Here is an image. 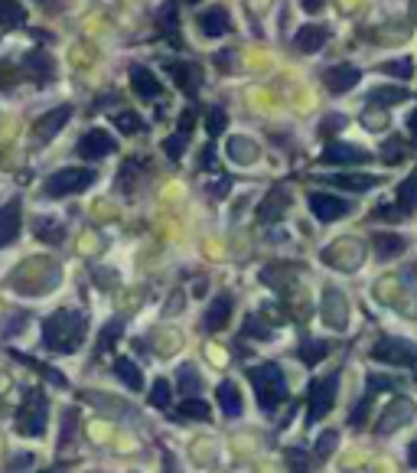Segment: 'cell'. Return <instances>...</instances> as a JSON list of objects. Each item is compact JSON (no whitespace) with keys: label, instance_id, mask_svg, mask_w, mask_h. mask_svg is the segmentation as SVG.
Instances as JSON below:
<instances>
[{"label":"cell","instance_id":"39","mask_svg":"<svg viewBox=\"0 0 417 473\" xmlns=\"http://www.w3.org/2000/svg\"><path fill=\"white\" fill-rule=\"evenodd\" d=\"M381 154L388 157V163H398V157H401V144H391V140H388V144H385V150H381Z\"/></svg>","mask_w":417,"mask_h":473},{"label":"cell","instance_id":"24","mask_svg":"<svg viewBox=\"0 0 417 473\" xmlns=\"http://www.w3.org/2000/svg\"><path fill=\"white\" fill-rule=\"evenodd\" d=\"M26 20V10L20 0H0V26H20Z\"/></svg>","mask_w":417,"mask_h":473},{"label":"cell","instance_id":"14","mask_svg":"<svg viewBox=\"0 0 417 473\" xmlns=\"http://www.w3.org/2000/svg\"><path fill=\"white\" fill-rule=\"evenodd\" d=\"M196 24H199L202 36L216 39V36H225V33H228V14H225V7H208L196 16Z\"/></svg>","mask_w":417,"mask_h":473},{"label":"cell","instance_id":"17","mask_svg":"<svg viewBox=\"0 0 417 473\" xmlns=\"http://www.w3.org/2000/svg\"><path fill=\"white\" fill-rule=\"evenodd\" d=\"M131 85L140 98H157V95L163 92V85L157 82V76L147 66H131Z\"/></svg>","mask_w":417,"mask_h":473},{"label":"cell","instance_id":"44","mask_svg":"<svg viewBox=\"0 0 417 473\" xmlns=\"http://www.w3.org/2000/svg\"><path fill=\"white\" fill-rule=\"evenodd\" d=\"M408 457H411V464H414V467H417V441H414V444H411V450H408Z\"/></svg>","mask_w":417,"mask_h":473},{"label":"cell","instance_id":"29","mask_svg":"<svg viewBox=\"0 0 417 473\" xmlns=\"http://www.w3.org/2000/svg\"><path fill=\"white\" fill-rule=\"evenodd\" d=\"M398 202H401V209H414L417 206V170L398 187Z\"/></svg>","mask_w":417,"mask_h":473},{"label":"cell","instance_id":"10","mask_svg":"<svg viewBox=\"0 0 417 473\" xmlns=\"http://www.w3.org/2000/svg\"><path fill=\"white\" fill-rule=\"evenodd\" d=\"M375 359L391 363V365H411V363H417V349H411L404 340H385L375 346Z\"/></svg>","mask_w":417,"mask_h":473},{"label":"cell","instance_id":"25","mask_svg":"<svg viewBox=\"0 0 417 473\" xmlns=\"http://www.w3.org/2000/svg\"><path fill=\"white\" fill-rule=\"evenodd\" d=\"M375 249H379V255L381 258H388V255H401L404 249H408V241L401 239V235H375Z\"/></svg>","mask_w":417,"mask_h":473},{"label":"cell","instance_id":"2","mask_svg":"<svg viewBox=\"0 0 417 473\" xmlns=\"http://www.w3.org/2000/svg\"><path fill=\"white\" fill-rule=\"evenodd\" d=\"M251 382H255V392H258V405L261 408H278V402L287 395V379L280 373V365L274 363H264L258 369H251Z\"/></svg>","mask_w":417,"mask_h":473},{"label":"cell","instance_id":"19","mask_svg":"<svg viewBox=\"0 0 417 473\" xmlns=\"http://www.w3.org/2000/svg\"><path fill=\"white\" fill-rule=\"evenodd\" d=\"M228 313H232V297L228 294H218L216 301H212V307L206 311V330H222L225 323H228Z\"/></svg>","mask_w":417,"mask_h":473},{"label":"cell","instance_id":"27","mask_svg":"<svg viewBox=\"0 0 417 473\" xmlns=\"http://www.w3.org/2000/svg\"><path fill=\"white\" fill-rule=\"evenodd\" d=\"M404 98H408V92L404 88H391V85L371 88L369 92V105H394V101H404Z\"/></svg>","mask_w":417,"mask_h":473},{"label":"cell","instance_id":"11","mask_svg":"<svg viewBox=\"0 0 417 473\" xmlns=\"http://www.w3.org/2000/svg\"><path fill=\"white\" fill-rule=\"evenodd\" d=\"M23 72L33 78V82H39V85H46V82H53L56 76V63L49 53H39V49H33V53H26L23 59Z\"/></svg>","mask_w":417,"mask_h":473},{"label":"cell","instance_id":"20","mask_svg":"<svg viewBox=\"0 0 417 473\" xmlns=\"http://www.w3.org/2000/svg\"><path fill=\"white\" fill-rule=\"evenodd\" d=\"M218 402H222L228 418H238L241 411H245V402H241V392L235 382H222V385H218Z\"/></svg>","mask_w":417,"mask_h":473},{"label":"cell","instance_id":"15","mask_svg":"<svg viewBox=\"0 0 417 473\" xmlns=\"http://www.w3.org/2000/svg\"><path fill=\"white\" fill-rule=\"evenodd\" d=\"M16 235H20V202H7L0 206V249H7Z\"/></svg>","mask_w":417,"mask_h":473},{"label":"cell","instance_id":"7","mask_svg":"<svg viewBox=\"0 0 417 473\" xmlns=\"http://www.w3.org/2000/svg\"><path fill=\"white\" fill-rule=\"evenodd\" d=\"M115 150H117L115 137H111L108 131H101V128L88 131L85 137L78 140V157H82V160H101V157L115 154Z\"/></svg>","mask_w":417,"mask_h":473},{"label":"cell","instance_id":"13","mask_svg":"<svg viewBox=\"0 0 417 473\" xmlns=\"http://www.w3.org/2000/svg\"><path fill=\"white\" fill-rule=\"evenodd\" d=\"M326 43H329V26H323V24L300 26V30H297V39H294V46L300 49V53H317Z\"/></svg>","mask_w":417,"mask_h":473},{"label":"cell","instance_id":"6","mask_svg":"<svg viewBox=\"0 0 417 473\" xmlns=\"http://www.w3.org/2000/svg\"><path fill=\"white\" fill-rule=\"evenodd\" d=\"M310 209H313V216L320 222H336V219H346L352 212V202L329 193H310Z\"/></svg>","mask_w":417,"mask_h":473},{"label":"cell","instance_id":"5","mask_svg":"<svg viewBox=\"0 0 417 473\" xmlns=\"http://www.w3.org/2000/svg\"><path fill=\"white\" fill-rule=\"evenodd\" d=\"M336 385H339V375H336V373L326 375L323 382L313 385V392H310V408H307L310 421H320L323 415H329L332 402H336Z\"/></svg>","mask_w":417,"mask_h":473},{"label":"cell","instance_id":"26","mask_svg":"<svg viewBox=\"0 0 417 473\" xmlns=\"http://www.w3.org/2000/svg\"><path fill=\"white\" fill-rule=\"evenodd\" d=\"M379 72H381V76H391V78H401V82H408L411 72H414V63H411L408 56H401V59H394V63H381Z\"/></svg>","mask_w":417,"mask_h":473},{"label":"cell","instance_id":"21","mask_svg":"<svg viewBox=\"0 0 417 473\" xmlns=\"http://www.w3.org/2000/svg\"><path fill=\"white\" fill-rule=\"evenodd\" d=\"M115 375H117V379H121L127 388H134V392H140V388H144V375H140V369H137V365H134L127 356H121V359L115 363Z\"/></svg>","mask_w":417,"mask_h":473},{"label":"cell","instance_id":"37","mask_svg":"<svg viewBox=\"0 0 417 473\" xmlns=\"http://www.w3.org/2000/svg\"><path fill=\"white\" fill-rule=\"evenodd\" d=\"M36 235H43V241H59L62 239V232L56 229V225H49V222H36Z\"/></svg>","mask_w":417,"mask_h":473},{"label":"cell","instance_id":"32","mask_svg":"<svg viewBox=\"0 0 417 473\" xmlns=\"http://www.w3.org/2000/svg\"><path fill=\"white\" fill-rule=\"evenodd\" d=\"M186 144H189V134L176 131L170 140H163V150H167V157H170V160H179V154L186 150Z\"/></svg>","mask_w":417,"mask_h":473},{"label":"cell","instance_id":"38","mask_svg":"<svg viewBox=\"0 0 417 473\" xmlns=\"http://www.w3.org/2000/svg\"><path fill=\"white\" fill-rule=\"evenodd\" d=\"M332 444H336V431H326V435L320 437V444H317V447H320V454H329V450H332Z\"/></svg>","mask_w":417,"mask_h":473},{"label":"cell","instance_id":"18","mask_svg":"<svg viewBox=\"0 0 417 473\" xmlns=\"http://www.w3.org/2000/svg\"><path fill=\"white\" fill-rule=\"evenodd\" d=\"M323 317H326V323L329 326H346V320H349V303H346V297L342 294H336V291H326V303H323Z\"/></svg>","mask_w":417,"mask_h":473},{"label":"cell","instance_id":"16","mask_svg":"<svg viewBox=\"0 0 417 473\" xmlns=\"http://www.w3.org/2000/svg\"><path fill=\"white\" fill-rule=\"evenodd\" d=\"M167 69H170V76L176 78V85L183 88L186 95H196V92H199V82H202L199 66H193V63H170Z\"/></svg>","mask_w":417,"mask_h":473},{"label":"cell","instance_id":"22","mask_svg":"<svg viewBox=\"0 0 417 473\" xmlns=\"http://www.w3.org/2000/svg\"><path fill=\"white\" fill-rule=\"evenodd\" d=\"M287 206H290V193H287V189H274V193L268 196V202L261 206L258 216H261L264 222H270V219H278L280 212H287Z\"/></svg>","mask_w":417,"mask_h":473},{"label":"cell","instance_id":"36","mask_svg":"<svg viewBox=\"0 0 417 473\" xmlns=\"http://www.w3.org/2000/svg\"><path fill=\"white\" fill-rule=\"evenodd\" d=\"M150 402H154L157 408H167V405H170V385H167L163 379L154 385V395H150Z\"/></svg>","mask_w":417,"mask_h":473},{"label":"cell","instance_id":"1","mask_svg":"<svg viewBox=\"0 0 417 473\" xmlns=\"http://www.w3.org/2000/svg\"><path fill=\"white\" fill-rule=\"evenodd\" d=\"M85 336V317L75 311H59L46 320L43 326V340H46L49 349L56 353H75L78 343Z\"/></svg>","mask_w":417,"mask_h":473},{"label":"cell","instance_id":"3","mask_svg":"<svg viewBox=\"0 0 417 473\" xmlns=\"http://www.w3.org/2000/svg\"><path fill=\"white\" fill-rule=\"evenodd\" d=\"M95 183V170L92 167H65V170L53 173L46 180V196L59 199V196H75L82 189H88Z\"/></svg>","mask_w":417,"mask_h":473},{"label":"cell","instance_id":"31","mask_svg":"<svg viewBox=\"0 0 417 473\" xmlns=\"http://www.w3.org/2000/svg\"><path fill=\"white\" fill-rule=\"evenodd\" d=\"M179 415H183V418H199V421H206V418H208V405L199 402V398H183V405H179Z\"/></svg>","mask_w":417,"mask_h":473},{"label":"cell","instance_id":"23","mask_svg":"<svg viewBox=\"0 0 417 473\" xmlns=\"http://www.w3.org/2000/svg\"><path fill=\"white\" fill-rule=\"evenodd\" d=\"M411 411H414V408H411V402H404V398L394 405V411L388 408L385 411V421H381V435H388V431H398L401 425H408L404 418H411Z\"/></svg>","mask_w":417,"mask_h":473},{"label":"cell","instance_id":"9","mask_svg":"<svg viewBox=\"0 0 417 473\" xmlns=\"http://www.w3.org/2000/svg\"><path fill=\"white\" fill-rule=\"evenodd\" d=\"M362 78V72L356 69V66H349V63H339V66H332V69H326L323 82L326 88H329L332 95H346L356 88V82Z\"/></svg>","mask_w":417,"mask_h":473},{"label":"cell","instance_id":"40","mask_svg":"<svg viewBox=\"0 0 417 473\" xmlns=\"http://www.w3.org/2000/svg\"><path fill=\"white\" fill-rule=\"evenodd\" d=\"M245 333H255V336H270V330L264 323H258V320H251V323L245 326Z\"/></svg>","mask_w":417,"mask_h":473},{"label":"cell","instance_id":"34","mask_svg":"<svg viewBox=\"0 0 417 473\" xmlns=\"http://www.w3.org/2000/svg\"><path fill=\"white\" fill-rule=\"evenodd\" d=\"M326 353H329V346H326V343H307V346H303L300 349V359H303V363H310V365H317L320 363V359H323L326 356Z\"/></svg>","mask_w":417,"mask_h":473},{"label":"cell","instance_id":"35","mask_svg":"<svg viewBox=\"0 0 417 473\" xmlns=\"http://www.w3.org/2000/svg\"><path fill=\"white\" fill-rule=\"evenodd\" d=\"M225 111L222 108H208V118H206V128H208V137H218L225 131Z\"/></svg>","mask_w":417,"mask_h":473},{"label":"cell","instance_id":"41","mask_svg":"<svg viewBox=\"0 0 417 473\" xmlns=\"http://www.w3.org/2000/svg\"><path fill=\"white\" fill-rule=\"evenodd\" d=\"M408 134H411V137L417 140V108H414V111H411V115H408Z\"/></svg>","mask_w":417,"mask_h":473},{"label":"cell","instance_id":"43","mask_svg":"<svg viewBox=\"0 0 417 473\" xmlns=\"http://www.w3.org/2000/svg\"><path fill=\"white\" fill-rule=\"evenodd\" d=\"M228 56H232V53H228V49H222V53H216V63L222 66V69H228Z\"/></svg>","mask_w":417,"mask_h":473},{"label":"cell","instance_id":"30","mask_svg":"<svg viewBox=\"0 0 417 473\" xmlns=\"http://www.w3.org/2000/svg\"><path fill=\"white\" fill-rule=\"evenodd\" d=\"M179 392H183L186 398H196V392H199V375L193 373V365H183V369H179Z\"/></svg>","mask_w":417,"mask_h":473},{"label":"cell","instance_id":"8","mask_svg":"<svg viewBox=\"0 0 417 473\" xmlns=\"http://www.w3.org/2000/svg\"><path fill=\"white\" fill-rule=\"evenodd\" d=\"M72 118V105H59V108L46 111V115H39L36 121H33V137L36 140H49L56 137V134L65 128V121Z\"/></svg>","mask_w":417,"mask_h":473},{"label":"cell","instance_id":"28","mask_svg":"<svg viewBox=\"0 0 417 473\" xmlns=\"http://www.w3.org/2000/svg\"><path fill=\"white\" fill-rule=\"evenodd\" d=\"M329 183H336V187H346V189H356V193H362V189H371V187H379L381 180L379 177H332Z\"/></svg>","mask_w":417,"mask_h":473},{"label":"cell","instance_id":"42","mask_svg":"<svg viewBox=\"0 0 417 473\" xmlns=\"http://www.w3.org/2000/svg\"><path fill=\"white\" fill-rule=\"evenodd\" d=\"M303 10L317 14V10H323V0H303Z\"/></svg>","mask_w":417,"mask_h":473},{"label":"cell","instance_id":"45","mask_svg":"<svg viewBox=\"0 0 417 473\" xmlns=\"http://www.w3.org/2000/svg\"><path fill=\"white\" fill-rule=\"evenodd\" d=\"M186 4H199V0H186Z\"/></svg>","mask_w":417,"mask_h":473},{"label":"cell","instance_id":"33","mask_svg":"<svg viewBox=\"0 0 417 473\" xmlns=\"http://www.w3.org/2000/svg\"><path fill=\"white\" fill-rule=\"evenodd\" d=\"M115 125L121 128L124 134H137V131H144V121H140L134 111H121V115H115Z\"/></svg>","mask_w":417,"mask_h":473},{"label":"cell","instance_id":"4","mask_svg":"<svg viewBox=\"0 0 417 473\" xmlns=\"http://www.w3.org/2000/svg\"><path fill=\"white\" fill-rule=\"evenodd\" d=\"M46 395L43 392H26V402L20 408V431L23 435H43V427H46Z\"/></svg>","mask_w":417,"mask_h":473},{"label":"cell","instance_id":"12","mask_svg":"<svg viewBox=\"0 0 417 473\" xmlns=\"http://www.w3.org/2000/svg\"><path fill=\"white\" fill-rule=\"evenodd\" d=\"M320 160L332 163V167H352V163H369V154L362 147H352V144H332L323 150Z\"/></svg>","mask_w":417,"mask_h":473}]
</instances>
